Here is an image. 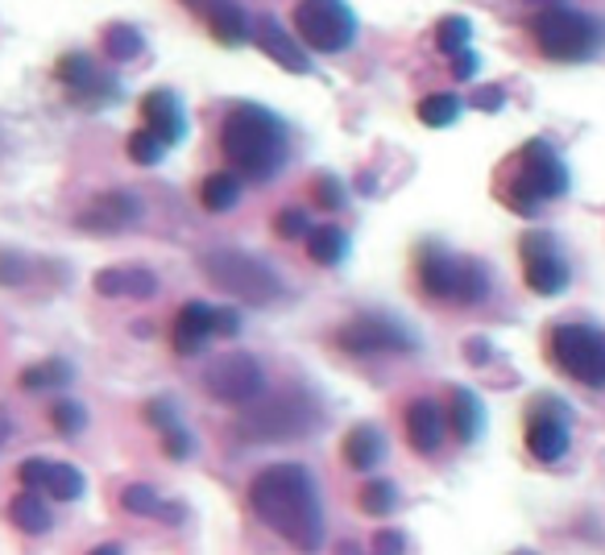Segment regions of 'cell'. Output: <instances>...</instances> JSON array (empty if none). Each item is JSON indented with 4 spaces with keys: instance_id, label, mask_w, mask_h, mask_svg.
<instances>
[{
    "instance_id": "6da1fadb",
    "label": "cell",
    "mask_w": 605,
    "mask_h": 555,
    "mask_svg": "<svg viewBox=\"0 0 605 555\" xmlns=\"http://www.w3.org/2000/svg\"><path fill=\"white\" fill-rule=\"evenodd\" d=\"M253 515L270 527L274 535H282L294 552H319L324 547V506L315 494V481L303 464H270L253 476L250 485Z\"/></svg>"
},
{
    "instance_id": "7a4b0ae2",
    "label": "cell",
    "mask_w": 605,
    "mask_h": 555,
    "mask_svg": "<svg viewBox=\"0 0 605 555\" xmlns=\"http://www.w3.org/2000/svg\"><path fill=\"white\" fill-rule=\"evenodd\" d=\"M220 149L237 166L241 179L270 183L291 158V137H287V124L278 112L262 108V104H237L220 121Z\"/></svg>"
},
{
    "instance_id": "3957f363",
    "label": "cell",
    "mask_w": 605,
    "mask_h": 555,
    "mask_svg": "<svg viewBox=\"0 0 605 555\" xmlns=\"http://www.w3.org/2000/svg\"><path fill=\"white\" fill-rule=\"evenodd\" d=\"M324 423V411L307 390L287 386V390L262 394L253 407L241 411L237 435L245 444H287V439H307Z\"/></svg>"
},
{
    "instance_id": "277c9868",
    "label": "cell",
    "mask_w": 605,
    "mask_h": 555,
    "mask_svg": "<svg viewBox=\"0 0 605 555\" xmlns=\"http://www.w3.org/2000/svg\"><path fill=\"white\" fill-rule=\"evenodd\" d=\"M531 38L543 59L552 62H589L605 50V25L572 4H547L531 17Z\"/></svg>"
},
{
    "instance_id": "5b68a950",
    "label": "cell",
    "mask_w": 605,
    "mask_h": 555,
    "mask_svg": "<svg viewBox=\"0 0 605 555\" xmlns=\"http://www.w3.org/2000/svg\"><path fill=\"white\" fill-rule=\"evenodd\" d=\"M564 191H568V166L552 149V142L535 137V142H527L515 154V179L506 183L501 200H506L510 212H519V216H535L543 204L560 200Z\"/></svg>"
},
{
    "instance_id": "8992f818",
    "label": "cell",
    "mask_w": 605,
    "mask_h": 555,
    "mask_svg": "<svg viewBox=\"0 0 605 555\" xmlns=\"http://www.w3.org/2000/svg\"><path fill=\"white\" fill-rule=\"evenodd\" d=\"M199 269L220 294H229L237 303H250V307H270L287 290L278 269L245 253V249H211L199 257Z\"/></svg>"
},
{
    "instance_id": "52a82bcc",
    "label": "cell",
    "mask_w": 605,
    "mask_h": 555,
    "mask_svg": "<svg viewBox=\"0 0 605 555\" xmlns=\"http://www.w3.org/2000/svg\"><path fill=\"white\" fill-rule=\"evenodd\" d=\"M294 38L315 55H344L356 41V13L344 0H299Z\"/></svg>"
},
{
    "instance_id": "ba28073f",
    "label": "cell",
    "mask_w": 605,
    "mask_h": 555,
    "mask_svg": "<svg viewBox=\"0 0 605 555\" xmlns=\"http://www.w3.org/2000/svg\"><path fill=\"white\" fill-rule=\"evenodd\" d=\"M547 352L556 370L568 373L572 382H581L589 390H605V331L589 324H556Z\"/></svg>"
},
{
    "instance_id": "9c48e42d",
    "label": "cell",
    "mask_w": 605,
    "mask_h": 555,
    "mask_svg": "<svg viewBox=\"0 0 605 555\" xmlns=\"http://www.w3.org/2000/svg\"><path fill=\"white\" fill-rule=\"evenodd\" d=\"M336 349L353 352V357H377V352H415L419 336L402 319L386 311H361L349 324L336 328Z\"/></svg>"
},
{
    "instance_id": "30bf717a",
    "label": "cell",
    "mask_w": 605,
    "mask_h": 555,
    "mask_svg": "<svg viewBox=\"0 0 605 555\" xmlns=\"http://www.w3.org/2000/svg\"><path fill=\"white\" fill-rule=\"evenodd\" d=\"M204 390L225 402V407H253L262 394H266V370L262 361L250 352H229V357H216L208 370H204Z\"/></svg>"
},
{
    "instance_id": "8fae6325",
    "label": "cell",
    "mask_w": 605,
    "mask_h": 555,
    "mask_svg": "<svg viewBox=\"0 0 605 555\" xmlns=\"http://www.w3.org/2000/svg\"><path fill=\"white\" fill-rule=\"evenodd\" d=\"M519 253H522V278H527V287L535 290V294L556 299V294L568 290L572 269H568V262H564L556 232H543V228L540 232H527Z\"/></svg>"
},
{
    "instance_id": "7c38bea8",
    "label": "cell",
    "mask_w": 605,
    "mask_h": 555,
    "mask_svg": "<svg viewBox=\"0 0 605 555\" xmlns=\"http://www.w3.org/2000/svg\"><path fill=\"white\" fill-rule=\"evenodd\" d=\"M568 444H572V414H568V407L560 398H552V394L535 398V407L527 414V453L543 460V464H556V460H564Z\"/></svg>"
},
{
    "instance_id": "4fadbf2b",
    "label": "cell",
    "mask_w": 605,
    "mask_h": 555,
    "mask_svg": "<svg viewBox=\"0 0 605 555\" xmlns=\"http://www.w3.org/2000/svg\"><path fill=\"white\" fill-rule=\"evenodd\" d=\"M55 75L71 87V100L80 104V108H108V104L121 100V83L105 75L92 55L84 50H71L63 59L55 62Z\"/></svg>"
},
{
    "instance_id": "5bb4252c",
    "label": "cell",
    "mask_w": 605,
    "mask_h": 555,
    "mask_svg": "<svg viewBox=\"0 0 605 555\" xmlns=\"http://www.w3.org/2000/svg\"><path fill=\"white\" fill-rule=\"evenodd\" d=\"M460 262L448 245L439 241H427L419 245L415 253V274H419V287L427 299H439V303H457V278H460Z\"/></svg>"
},
{
    "instance_id": "9a60e30c",
    "label": "cell",
    "mask_w": 605,
    "mask_h": 555,
    "mask_svg": "<svg viewBox=\"0 0 605 555\" xmlns=\"http://www.w3.org/2000/svg\"><path fill=\"white\" fill-rule=\"evenodd\" d=\"M142 121H146L142 129L154 133L167 149L187 137V112H183V104L170 87H154L142 96Z\"/></svg>"
},
{
    "instance_id": "2e32d148",
    "label": "cell",
    "mask_w": 605,
    "mask_h": 555,
    "mask_svg": "<svg viewBox=\"0 0 605 555\" xmlns=\"http://www.w3.org/2000/svg\"><path fill=\"white\" fill-rule=\"evenodd\" d=\"M142 216H146L142 195H133V191H108L100 200H92V207L80 216V228H92V232H125Z\"/></svg>"
},
{
    "instance_id": "e0dca14e",
    "label": "cell",
    "mask_w": 605,
    "mask_h": 555,
    "mask_svg": "<svg viewBox=\"0 0 605 555\" xmlns=\"http://www.w3.org/2000/svg\"><path fill=\"white\" fill-rule=\"evenodd\" d=\"M211 340H216V307L199 303V299L183 303L179 315H174V324H170V345H174V352L179 357H199Z\"/></svg>"
},
{
    "instance_id": "ac0fdd59",
    "label": "cell",
    "mask_w": 605,
    "mask_h": 555,
    "mask_svg": "<svg viewBox=\"0 0 605 555\" xmlns=\"http://www.w3.org/2000/svg\"><path fill=\"white\" fill-rule=\"evenodd\" d=\"M402 423H407V444L419 456H436L444 448V439H448V411L439 407L436 398H415L407 407V414H402Z\"/></svg>"
},
{
    "instance_id": "d6986e66",
    "label": "cell",
    "mask_w": 605,
    "mask_h": 555,
    "mask_svg": "<svg viewBox=\"0 0 605 555\" xmlns=\"http://www.w3.org/2000/svg\"><path fill=\"white\" fill-rule=\"evenodd\" d=\"M253 41H257V50H262L266 59L278 62L282 71H294V75H312L315 71L312 59H307V50H303V41L291 38L274 17L253 21Z\"/></svg>"
},
{
    "instance_id": "ffe728a7",
    "label": "cell",
    "mask_w": 605,
    "mask_h": 555,
    "mask_svg": "<svg viewBox=\"0 0 605 555\" xmlns=\"http://www.w3.org/2000/svg\"><path fill=\"white\" fill-rule=\"evenodd\" d=\"M92 287L100 290L105 299H149L158 290V278L146 266H108L96 274Z\"/></svg>"
},
{
    "instance_id": "44dd1931",
    "label": "cell",
    "mask_w": 605,
    "mask_h": 555,
    "mask_svg": "<svg viewBox=\"0 0 605 555\" xmlns=\"http://www.w3.org/2000/svg\"><path fill=\"white\" fill-rule=\"evenodd\" d=\"M344 464L356 469V473H370L382 464V456H386V435L377 432L374 423H356L353 432L344 435Z\"/></svg>"
},
{
    "instance_id": "7402d4cb",
    "label": "cell",
    "mask_w": 605,
    "mask_h": 555,
    "mask_svg": "<svg viewBox=\"0 0 605 555\" xmlns=\"http://www.w3.org/2000/svg\"><path fill=\"white\" fill-rule=\"evenodd\" d=\"M448 432L457 435L460 444H477L485 432V402L473 390H452L448 402Z\"/></svg>"
},
{
    "instance_id": "603a6c76",
    "label": "cell",
    "mask_w": 605,
    "mask_h": 555,
    "mask_svg": "<svg viewBox=\"0 0 605 555\" xmlns=\"http://www.w3.org/2000/svg\"><path fill=\"white\" fill-rule=\"evenodd\" d=\"M204 21H208L211 38L220 41V46H245V41H253V21L237 0H220Z\"/></svg>"
},
{
    "instance_id": "cb8c5ba5",
    "label": "cell",
    "mask_w": 605,
    "mask_h": 555,
    "mask_svg": "<svg viewBox=\"0 0 605 555\" xmlns=\"http://www.w3.org/2000/svg\"><path fill=\"white\" fill-rule=\"evenodd\" d=\"M121 506H125V515L158 518V522H183V515H187L183 506H174L162 494H154L149 485H125L121 490Z\"/></svg>"
},
{
    "instance_id": "d4e9b609",
    "label": "cell",
    "mask_w": 605,
    "mask_h": 555,
    "mask_svg": "<svg viewBox=\"0 0 605 555\" xmlns=\"http://www.w3.org/2000/svg\"><path fill=\"white\" fill-rule=\"evenodd\" d=\"M9 518H13V527H22L25 535H46L55 527L50 502H43V494H29V490L9 502Z\"/></svg>"
},
{
    "instance_id": "484cf974",
    "label": "cell",
    "mask_w": 605,
    "mask_h": 555,
    "mask_svg": "<svg viewBox=\"0 0 605 555\" xmlns=\"http://www.w3.org/2000/svg\"><path fill=\"white\" fill-rule=\"evenodd\" d=\"M307 257H312L315 266H340V262L349 257V232L336 225L312 228V237H307Z\"/></svg>"
},
{
    "instance_id": "4316f807",
    "label": "cell",
    "mask_w": 605,
    "mask_h": 555,
    "mask_svg": "<svg viewBox=\"0 0 605 555\" xmlns=\"http://www.w3.org/2000/svg\"><path fill=\"white\" fill-rule=\"evenodd\" d=\"M199 200H204L208 212H232V207L241 204V179L229 174V170H216L199 186Z\"/></svg>"
},
{
    "instance_id": "83f0119b",
    "label": "cell",
    "mask_w": 605,
    "mask_h": 555,
    "mask_svg": "<svg viewBox=\"0 0 605 555\" xmlns=\"http://www.w3.org/2000/svg\"><path fill=\"white\" fill-rule=\"evenodd\" d=\"M142 50H146V38H142V29H137V25H125V21H112V25H105V55L112 62L137 59Z\"/></svg>"
},
{
    "instance_id": "f1b7e54d",
    "label": "cell",
    "mask_w": 605,
    "mask_h": 555,
    "mask_svg": "<svg viewBox=\"0 0 605 555\" xmlns=\"http://www.w3.org/2000/svg\"><path fill=\"white\" fill-rule=\"evenodd\" d=\"M485 299H489V269L473 262V257H464L457 278V303L460 307H477Z\"/></svg>"
},
{
    "instance_id": "f546056e",
    "label": "cell",
    "mask_w": 605,
    "mask_h": 555,
    "mask_svg": "<svg viewBox=\"0 0 605 555\" xmlns=\"http://www.w3.org/2000/svg\"><path fill=\"white\" fill-rule=\"evenodd\" d=\"M460 112H464V100L452 96V92H436V96L419 100V121L427 124V129H448V124L460 121Z\"/></svg>"
},
{
    "instance_id": "4dcf8cb0",
    "label": "cell",
    "mask_w": 605,
    "mask_h": 555,
    "mask_svg": "<svg viewBox=\"0 0 605 555\" xmlns=\"http://www.w3.org/2000/svg\"><path fill=\"white\" fill-rule=\"evenodd\" d=\"M71 377H75V370L66 365V361H43V365H29V370L22 373V390H63V386H71Z\"/></svg>"
},
{
    "instance_id": "1f68e13d",
    "label": "cell",
    "mask_w": 605,
    "mask_h": 555,
    "mask_svg": "<svg viewBox=\"0 0 605 555\" xmlns=\"http://www.w3.org/2000/svg\"><path fill=\"white\" fill-rule=\"evenodd\" d=\"M356 502H361V510H365L370 518H386V515H395L402 497H398L395 481H386V476H374V481H370V485L361 490V497H356Z\"/></svg>"
},
{
    "instance_id": "d6a6232c",
    "label": "cell",
    "mask_w": 605,
    "mask_h": 555,
    "mask_svg": "<svg viewBox=\"0 0 605 555\" xmlns=\"http://www.w3.org/2000/svg\"><path fill=\"white\" fill-rule=\"evenodd\" d=\"M436 50L439 55H448V59H457V55H464L469 50V41H473V25H469V17H444L436 25Z\"/></svg>"
},
{
    "instance_id": "836d02e7",
    "label": "cell",
    "mask_w": 605,
    "mask_h": 555,
    "mask_svg": "<svg viewBox=\"0 0 605 555\" xmlns=\"http://www.w3.org/2000/svg\"><path fill=\"white\" fill-rule=\"evenodd\" d=\"M84 490H87L84 473H80L75 464H59V460H55V473L46 481V497H50V502H80Z\"/></svg>"
},
{
    "instance_id": "e575fe53",
    "label": "cell",
    "mask_w": 605,
    "mask_h": 555,
    "mask_svg": "<svg viewBox=\"0 0 605 555\" xmlns=\"http://www.w3.org/2000/svg\"><path fill=\"white\" fill-rule=\"evenodd\" d=\"M50 423H55L63 435H80L87 427L84 402H75V398H59V402L50 407Z\"/></svg>"
},
{
    "instance_id": "d590c367",
    "label": "cell",
    "mask_w": 605,
    "mask_h": 555,
    "mask_svg": "<svg viewBox=\"0 0 605 555\" xmlns=\"http://www.w3.org/2000/svg\"><path fill=\"white\" fill-rule=\"evenodd\" d=\"M125 149H129V158H133L137 166H158V162H162V154H167V145L158 142L154 133H146V129H133V133H129Z\"/></svg>"
},
{
    "instance_id": "8d00e7d4",
    "label": "cell",
    "mask_w": 605,
    "mask_h": 555,
    "mask_svg": "<svg viewBox=\"0 0 605 555\" xmlns=\"http://www.w3.org/2000/svg\"><path fill=\"white\" fill-rule=\"evenodd\" d=\"M274 232H278L282 241H303V237H312V220H307L303 207H287V212H278Z\"/></svg>"
},
{
    "instance_id": "74e56055",
    "label": "cell",
    "mask_w": 605,
    "mask_h": 555,
    "mask_svg": "<svg viewBox=\"0 0 605 555\" xmlns=\"http://www.w3.org/2000/svg\"><path fill=\"white\" fill-rule=\"evenodd\" d=\"M312 200L319 207H328V212H340V207L349 204V195H344V183L336 179V174H319L312 183Z\"/></svg>"
},
{
    "instance_id": "f35d334b",
    "label": "cell",
    "mask_w": 605,
    "mask_h": 555,
    "mask_svg": "<svg viewBox=\"0 0 605 555\" xmlns=\"http://www.w3.org/2000/svg\"><path fill=\"white\" fill-rule=\"evenodd\" d=\"M55 473V460H46V456H34V460H25L17 476H22V485L29 494H46V481Z\"/></svg>"
},
{
    "instance_id": "ab89813d",
    "label": "cell",
    "mask_w": 605,
    "mask_h": 555,
    "mask_svg": "<svg viewBox=\"0 0 605 555\" xmlns=\"http://www.w3.org/2000/svg\"><path fill=\"white\" fill-rule=\"evenodd\" d=\"M29 262H25L22 253H13V249H0V287H22L25 278H29Z\"/></svg>"
},
{
    "instance_id": "60d3db41",
    "label": "cell",
    "mask_w": 605,
    "mask_h": 555,
    "mask_svg": "<svg viewBox=\"0 0 605 555\" xmlns=\"http://www.w3.org/2000/svg\"><path fill=\"white\" fill-rule=\"evenodd\" d=\"M191 448H195V439H191L187 427H167V432H162V453H167L170 460H187Z\"/></svg>"
},
{
    "instance_id": "b9f144b4",
    "label": "cell",
    "mask_w": 605,
    "mask_h": 555,
    "mask_svg": "<svg viewBox=\"0 0 605 555\" xmlns=\"http://www.w3.org/2000/svg\"><path fill=\"white\" fill-rule=\"evenodd\" d=\"M146 419L154 423V427H158V432H167V427H179V407H174L170 398H149Z\"/></svg>"
},
{
    "instance_id": "7bdbcfd3",
    "label": "cell",
    "mask_w": 605,
    "mask_h": 555,
    "mask_svg": "<svg viewBox=\"0 0 605 555\" xmlns=\"http://www.w3.org/2000/svg\"><path fill=\"white\" fill-rule=\"evenodd\" d=\"M469 104L481 108V112H498L501 104H506V92H501V87H477V92L469 96Z\"/></svg>"
},
{
    "instance_id": "ee69618b",
    "label": "cell",
    "mask_w": 605,
    "mask_h": 555,
    "mask_svg": "<svg viewBox=\"0 0 605 555\" xmlns=\"http://www.w3.org/2000/svg\"><path fill=\"white\" fill-rule=\"evenodd\" d=\"M477 71H481V59L473 55V50H464V55L452 59V80L469 83V80H477Z\"/></svg>"
},
{
    "instance_id": "f6af8a7d",
    "label": "cell",
    "mask_w": 605,
    "mask_h": 555,
    "mask_svg": "<svg viewBox=\"0 0 605 555\" xmlns=\"http://www.w3.org/2000/svg\"><path fill=\"white\" fill-rule=\"evenodd\" d=\"M377 555H402L407 552V539H402V531H382V535L374 539Z\"/></svg>"
},
{
    "instance_id": "bcb514c9",
    "label": "cell",
    "mask_w": 605,
    "mask_h": 555,
    "mask_svg": "<svg viewBox=\"0 0 605 555\" xmlns=\"http://www.w3.org/2000/svg\"><path fill=\"white\" fill-rule=\"evenodd\" d=\"M241 331V315L237 311H216V336H237Z\"/></svg>"
},
{
    "instance_id": "7dc6e473",
    "label": "cell",
    "mask_w": 605,
    "mask_h": 555,
    "mask_svg": "<svg viewBox=\"0 0 605 555\" xmlns=\"http://www.w3.org/2000/svg\"><path fill=\"white\" fill-rule=\"evenodd\" d=\"M464 357H469V361H489V340H481V336L464 340Z\"/></svg>"
},
{
    "instance_id": "c3c4849f",
    "label": "cell",
    "mask_w": 605,
    "mask_h": 555,
    "mask_svg": "<svg viewBox=\"0 0 605 555\" xmlns=\"http://www.w3.org/2000/svg\"><path fill=\"white\" fill-rule=\"evenodd\" d=\"M179 4H187L195 17H208V13L216 9V4H220V0H179Z\"/></svg>"
},
{
    "instance_id": "681fc988",
    "label": "cell",
    "mask_w": 605,
    "mask_h": 555,
    "mask_svg": "<svg viewBox=\"0 0 605 555\" xmlns=\"http://www.w3.org/2000/svg\"><path fill=\"white\" fill-rule=\"evenodd\" d=\"M87 555H121V547H112V543H105V547H96V552H87Z\"/></svg>"
},
{
    "instance_id": "f907efd6",
    "label": "cell",
    "mask_w": 605,
    "mask_h": 555,
    "mask_svg": "<svg viewBox=\"0 0 605 555\" xmlns=\"http://www.w3.org/2000/svg\"><path fill=\"white\" fill-rule=\"evenodd\" d=\"M4 439H9V419L0 414V444H4Z\"/></svg>"
},
{
    "instance_id": "816d5d0a",
    "label": "cell",
    "mask_w": 605,
    "mask_h": 555,
    "mask_svg": "<svg viewBox=\"0 0 605 555\" xmlns=\"http://www.w3.org/2000/svg\"><path fill=\"white\" fill-rule=\"evenodd\" d=\"M527 4H540V9H547V4H560V0H527Z\"/></svg>"
},
{
    "instance_id": "f5cc1de1",
    "label": "cell",
    "mask_w": 605,
    "mask_h": 555,
    "mask_svg": "<svg viewBox=\"0 0 605 555\" xmlns=\"http://www.w3.org/2000/svg\"><path fill=\"white\" fill-rule=\"evenodd\" d=\"M515 555H535V552H515Z\"/></svg>"
}]
</instances>
